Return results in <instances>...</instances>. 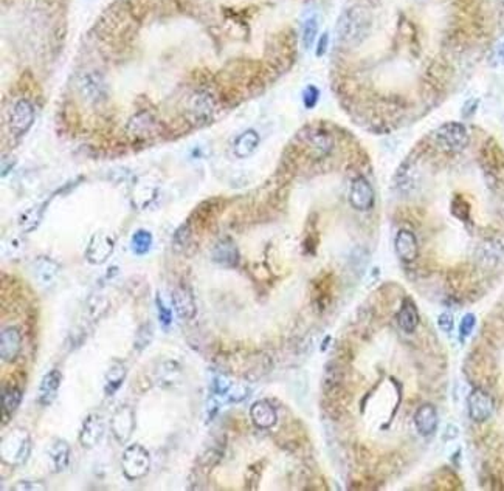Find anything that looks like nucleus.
<instances>
[{
	"label": "nucleus",
	"instance_id": "obj_1",
	"mask_svg": "<svg viewBox=\"0 0 504 491\" xmlns=\"http://www.w3.org/2000/svg\"><path fill=\"white\" fill-rule=\"evenodd\" d=\"M371 20L366 11L360 6H351L344 11L337 24L338 41L346 47H356L370 31Z\"/></svg>",
	"mask_w": 504,
	"mask_h": 491
},
{
	"label": "nucleus",
	"instance_id": "obj_2",
	"mask_svg": "<svg viewBox=\"0 0 504 491\" xmlns=\"http://www.w3.org/2000/svg\"><path fill=\"white\" fill-rule=\"evenodd\" d=\"M431 140L444 152L449 154H458L469 146L470 135L467 127L461 122L449 121L439 126L436 131L431 134Z\"/></svg>",
	"mask_w": 504,
	"mask_h": 491
},
{
	"label": "nucleus",
	"instance_id": "obj_3",
	"mask_svg": "<svg viewBox=\"0 0 504 491\" xmlns=\"http://www.w3.org/2000/svg\"><path fill=\"white\" fill-rule=\"evenodd\" d=\"M31 453V437L24 428H14L10 434L4 437L2 448H0V456L4 464L13 467L24 465L30 457Z\"/></svg>",
	"mask_w": 504,
	"mask_h": 491
},
{
	"label": "nucleus",
	"instance_id": "obj_4",
	"mask_svg": "<svg viewBox=\"0 0 504 491\" xmlns=\"http://www.w3.org/2000/svg\"><path fill=\"white\" fill-rule=\"evenodd\" d=\"M121 468H123V474L129 481L145 478L150 468V456L146 448L139 443L127 446L123 457H121Z\"/></svg>",
	"mask_w": 504,
	"mask_h": 491
},
{
	"label": "nucleus",
	"instance_id": "obj_5",
	"mask_svg": "<svg viewBox=\"0 0 504 491\" xmlns=\"http://www.w3.org/2000/svg\"><path fill=\"white\" fill-rule=\"evenodd\" d=\"M186 117L192 124H205L214 117L216 99L210 92L200 90L190 97L186 101Z\"/></svg>",
	"mask_w": 504,
	"mask_h": 491
},
{
	"label": "nucleus",
	"instance_id": "obj_6",
	"mask_svg": "<svg viewBox=\"0 0 504 491\" xmlns=\"http://www.w3.org/2000/svg\"><path fill=\"white\" fill-rule=\"evenodd\" d=\"M300 141L311 150L315 157H326L334 149V138L321 127H304L298 135Z\"/></svg>",
	"mask_w": 504,
	"mask_h": 491
},
{
	"label": "nucleus",
	"instance_id": "obj_7",
	"mask_svg": "<svg viewBox=\"0 0 504 491\" xmlns=\"http://www.w3.org/2000/svg\"><path fill=\"white\" fill-rule=\"evenodd\" d=\"M34 122V107L28 99H18L10 111V129L16 136L30 131Z\"/></svg>",
	"mask_w": 504,
	"mask_h": 491
},
{
	"label": "nucleus",
	"instance_id": "obj_8",
	"mask_svg": "<svg viewBox=\"0 0 504 491\" xmlns=\"http://www.w3.org/2000/svg\"><path fill=\"white\" fill-rule=\"evenodd\" d=\"M78 90L89 104H101L107 97L104 79L97 71H89L79 78Z\"/></svg>",
	"mask_w": 504,
	"mask_h": 491
},
{
	"label": "nucleus",
	"instance_id": "obj_9",
	"mask_svg": "<svg viewBox=\"0 0 504 491\" xmlns=\"http://www.w3.org/2000/svg\"><path fill=\"white\" fill-rule=\"evenodd\" d=\"M115 248V242L112 236H109L104 231H99V233L93 234L92 239L88 245V250H85V259L90 264H104L107 259L112 256Z\"/></svg>",
	"mask_w": 504,
	"mask_h": 491
},
{
	"label": "nucleus",
	"instance_id": "obj_10",
	"mask_svg": "<svg viewBox=\"0 0 504 491\" xmlns=\"http://www.w3.org/2000/svg\"><path fill=\"white\" fill-rule=\"evenodd\" d=\"M467 408H469V415L473 422H487L493 414V400L486 391L477 387L473 389L469 399H467Z\"/></svg>",
	"mask_w": 504,
	"mask_h": 491
},
{
	"label": "nucleus",
	"instance_id": "obj_11",
	"mask_svg": "<svg viewBox=\"0 0 504 491\" xmlns=\"http://www.w3.org/2000/svg\"><path fill=\"white\" fill-rule=\"evenodd\" d=\"M135 428V414L132 408L121 406L117 411L111 420V431L115 440L120 443H126L131 439Z\"/></svg>",
	"mask_w": 504,
	"mask_h": 491
},
{
	"label": "nucleus",
	"instance_id": "obj_12",
	"mask_svg": "<svg viewBox=\"0 0 504 491\" xmlns=\"http://www.w3.org/2000/svg\"><path fill=\"white\" fill-rule=\"evenodd\" d=\"M374 190L365 177H357L351 185L349 204L357 211H370L374 206Z\"/></svg>",
	"mask_w": 504,
	"mask_h": 491
},
{
	"label": "nucleus",
	"instance_id": "obj_13",
	"mask_svg": "<svg viewBox=\"0 0 504 491\" xmlns=\"http://www.w3.org/2000/svg\"><path fill=\"white\" fill-rule=\"evenodd\" d=\"M394 250L398 257L405 264H412L419 257V243L410 229L399 231L394 241Z\"/></svg>",
	"mask_w": 504,
	"mask_h": 491
},
{
	"label": "nucleus",
	"instance_id": "obj_14",
	"mask_svg": "<svg viewBox=\"0 0 504 491\" xmlns=\"http://www.w3.org/2000/svg\"><path fill=\"white\" fill-rule=\"evenodd\" d=\"M22 349V335L18 327H6L0 335V357L5 363L16 360Z\"/></svg>",
	"mask_w": 504,
	"mask_h": 491
},
{
	"label": "nucleus",
	"instance_id": "obj_15",
	"mask_svg": "<svg viewBox=\"0 0 504 491\" xmlns=\"http://www.w3.org/2000/svg\"><path fill=\"white\" fill-rule=\"evenodd\" d=\"M104 420L101 418V415L90 414L83 423L81 434H79V443L84 448H88V450L97 446L104 436Z\"/></svg>",
	"mask_w": 504,
	"mask_h": 491
},
{
	"label": "nucleus",
	"instance_id": "obj_16",
	"mask_svg": "<svg viewBox=\"0 0 504 491\" xmlns=\"http://www.w3.org/2000/svg\"><path fill=\"white\" fill-rule=\"evenodd\" d=\"M157 120L148 112H139L129 120L127 132L134 138H150L157 134Z\"/></svg>",
	"mask_w": 504,
	"mask_h": 491
},
{
	"label": "nucleus",
	"instance_id": "obj_17",
	"mask_svg": "<svg viewBox=\"0 0 504 491\" xmlns=\"http://www.w3.org/2000/svg\"><path fill=\"white\" fill-rule=\"evenodd\" d=\"M211 259L214 264L222 266H236L239 264V251L230 237H224V239L216 242L211 251Z\"/></svg>",
	"mask_w": 504,
	"mask_h": 491
},
{
	"label": "nucleus",
	"instance_id": "obj_18",
	"mask_svg": "<svg viewBox=\"0 0 504 491\" xmlns=\"http://www.w3.org/2000/svg\"><path fill=\"white\" fill-rule=\"evenodd\" d=\"M172 304L180 320H191L196 315V301L188 287L180 284L172 292Z\"/></svg>",
	"mask_w": 504,
	"mask_h": 491
},
{
	"label": "nucleus",
	"instance_id": "obj_19",
	"mask_svg": "<svg viewBox=\"0 0 504 491\" xmlns=\"http://www.w3.org/2000/svg\"><path fill=\"white\" fill-rule=\"evenodd\" d=\"M61 372L59 371H50L47 372L41 380V385L38 389V401L41 406H50L57 397L61 386Z\"/></svg>",
	"mask_w": 504,
	"mask_h": 491
},
{
	"label": "nucleus",
	"instance_id": "obj_20",
	"mask_svg": "<svg viewBox=\"0 0 504 491\" xmlns=\"http://www.w3.org/2000/svg\"><path fill=\"white\" fill-rule=\"evenodd\" d=\"M438 422H439V417H438L436 408L433 406V404L426 403L416 411L414 426L421 436L427 437V436L433 434L438 428Z\"/></svg>",
	"mask_w": 504,
	"mask_h": 491
},
{
	"label": "nucleus",
	"instance_id": "obj_21",
	"mask_svg": "<svg viewBox=\"0 0 504 491\" xmlns=\"http://www.w3.org/2000/svg\"><path fill=\"white\" fill-rule=\"evenodd\" d=\"M250 417L258 428H261V429L272 428V426H275V423L278 420L275 408H273L267 400H259L251 404Z\"/></svg>",
	"mask_w": 504,
	"mask_h": 491
},
{
	"label": "nucleus",
	"instance_id": "obj_22",
	"mask_svg": "<svg viewBox=\"0 0 504 491\" xmlns=\"http://www.w3.org/2000/svg\"><path fill=\"white\" fill-rule=\"evenodd\" d=\"M70 446L66 440L57 439L50 446L48 450V459H50V467H52L53 473H62L66 471L70 465Z\"/></svg>",
	"mask_w": 504,
	"mask_h": 491
},
{
	"label": "nucleus",
	"instance_id": "obj_23",
	"mask_svg": "<svg viewBox=\"0 0 504 491\" xmlns=\"http://www.w3.org/2000/svg\"><path fill=\"white\" fill-rule=\"evenodd\" d=\"M419 312H417V307L414 306L413 301L405 299L402 302L398 313V324L399 327L407 332V334H413V332L419 326Z\"/></svg>",
	"mask_w": 504,
	"mask_h": 491
},
{
	"label": "nucleus",
	"instance_id": "obj_24",
	"mask_svg": "<svg viewBox=\"0 0 504 491\" xmlns=\"http://www.w3.org/2000/svg\"><path fill=\"white\" fill-rule=\"evenodd\" d=\"M259 146V134L253 129L242 132L233 144V152L237 158H247L255 152Z\"/></svg>",
	"mask_w": 504,
	"mask_h": 491
},
{
	"label": "nucleus",
	"instance_id": "obj_25",
	"mask_svg": "<svg viewBox=\"0 0 504 491\" xmlns=\"http://www.w3.org/2000/svg\"><path fill=\"white\" fill-rule=\"evenodd\" d=\"M59 274V266L55 261L48 257H38L34 262V276L36 279L39 280V284L42 285H48L52 284L53 280L57 278Z\"/></svg>",
	"mask_w": 504,
	"mask_h": 491
},
{
	"label": "nucleus",
	"instance_id": "obj_26",
	"mask_svg": "<svg viewBox=\"0 0 504 491\" xmlns=\"http://www.w3.org/2000/svg\"><path fill=\"white\" fill-rule=\"evenodd\" d=\"M126 375H127V369H126V364L123 363V361H120V360L112 361V364L109 366V369H107V373H106L107 395H112L118 391L121 385H123Z\"/></svg>",
	"mask_w": 504,
	"mask_h": 491
},
{
	"label": "nucleus",
	"instance_id": "obj_27",
	"mask_svg": "<svg viewBox=\"0 0 504 491\" xmlns=\"http://www.w3.org/2000/svg\"><path fill=\"white\" fill-rule=\"evenodd\" d=\"M22 403V391L18 386H6L2 391V417L4 425L6 423V415L11 417Z\"/></svg>",
	"mask_w": 504,
	"mask_h": 491
},
{
	"label": "nucleus",
	"instance_id": "obj_28",
	"mask_svg": "<svg viewBox=\"0 0 504 491\" xmlns=\"http://www.w3.org/2000/svg\"><path fill=\"white\" fill-rule=\"evenodd\" d=\"M155 372L158 383H162L163 386H171L177 381L182 369H180V366L176 363V361H163V363L158 364Z\"/></svg>",
	"mask_w": 504,
	"mask_h": 491
},
{
	"label": "nucleus",
	"instance_id": "obj_29",
	"mask_svg": "<svg viewBox=\"0 0 504 491\" xmlns=\"http://www.w3.org/2000/svg\"><path fill=\"white\" fill-rule=\"evenodd\" d=\"M153 247V234L146 229L135 231L131 241V248L135 255H146V252Z\"/></svg>",
	"mask_w": 504,
	"mask_h": 491
},
{
	"label": "nucleus",
	"instance_id": "obj_30",
	"mask_svg": "<svg viewBox=\"0 0 504 491\" xmlns=\"http://www.w3.org/2000/svg\"><path fill=\"white\" fill-rule=\"evenodd\" d=\"M316 34H318V20H316L315 16H311L304 22V27H302V45H304L306 50L312 48Z\"/></svg>",
	"mask_w": 504,
	"mask_h": 491
},
{
	"label": "nucleus",
	"instance_id": "obj_31",
	"mask_svg": "<svg viewBox=\"0 0 504 491\" xmlns=\"http://www.w3.org/2000/svg\"><path fill=\"white\" fill-rule=\"evenodd\" d=\"M320 99V89L316 85H307L302 92V103L307 107V109H314Z\"/></svg>",
	"mask_w": 504,
	"mask_h": 491
},
{
	"label": "nucleus",
	"instance_id": "obj_32",
	"mask_svg": "<svg viewBox=\"0 0 504 491\" xmlns=\"http://www.w3.org/2000/svg\"><path fill=\"white\" fill-rule=\"evenodd\" d=\"M475 324H477V318H475V315H472V313L464 315V318L461 320V324H459L461 339H465L467 336H470V334L475 329Z\"/></svg>",
	"mask_w": 504,
	"mask_h": 491
},
{
	"label": "nucleus",
	"instance_id": "obj_33",
	"mask_svg": "<svg viewBox=\"0 0 504 491\" xmlns=\"http://www.w3.org/2000/svg\"><path fill=\"white\" fill-rule=\"evenodd\" d=\"M155 306L158 308V321H160L162 326L167 329L171 326V321H172V315H171V310L163 304V301L160 296H157L155 299Z\"/></svg>",
	"mask_w": 504,
	"mask_h": 491
},
{
	"label": "nucleus",
	"instance_id": "obj_34",
	"mask_svg": "<svg viewBox=\"0 0 504 491\" xmlns=\"http://www.w3.org/2000/svg\"><path fill=\"white\" fill-rule=\"evenodd\" d=\"M190 241V229L188 227H182L178 228V231L176 233V237H174V247L176 250H183L186 247V243H188Z\"/></svg>",
	"mask_w": 504,
	"mask_h": 491
},
{
	"label": "nucleus",
	"instance_id": "obj_35",
	"mask_svg": "<svg viewBox=\"0 0 504 491\" xmlns=\"http://www.w3.org/2000/svg\"><path fill=\"white\" fill-rule=\"evenodd\" d=\"M438 326L442 332H445V334H450V332L453 330V327H455L453 315L450 312H444L441 316L438 318Z\"/></svg>",
	"mask_w": 504,
	"mask_h": 491
},
{
	"label": "nucleus",
	"instance_id": "obj_36",
	"mask_svg": "<svg viewBox=\"0 0 504 491\" xmlns=\"http://www.w3.org/2000/svg\"><path fill=\"white\" fill-rule=\"evenodd\" d=\"M47 487L44 485V483H41V482H33V481H20V482H18L16 483V485H14L11 490H14V491H18V490H46Z\"/></svg>",
	"mask_w": 504,
	"mask_h": 491
},
{
	"label": "nucleus",
	"instance_id": "obj_37",
	"mask_svg": "<svg viewBox=\"0 0 504 491\" xmlns=\"http://www.w3.org/2000/svg\"><path fill=\"white\" fill-rule=\"evenodd\" d=\"M328 45H329V34L328 33H323L320 36L318 42H316V50H315V55L321 57L323 55H325L328 52Z\"/></svg>",
	"mask_w": 504,
	"mask_h": 491
},
{
	"label": "nucleus",
	"instance_id": "obj_38",
	"mask_svg": "<svg viewBox=\"0 0 504 491\" xmlns=\"http://www.w3.org/2000/svg\"><path fill=\"white\" fill-rule=\"evenodd\" d=\"M493 64H495V66H501V64H504V41L495 50Z\"/></svg>",
	"mask_w": 504,
	"mask_h": 491
},
{
	"label": "nucleus",
	"instance_id": "obj_39",
	"mask_svg": "<svg viewBox=\"0 0 504 491\" xmlns=\"http://www.w3.org/2000/svg\"><path fill=\"white\" fill-rule=\"evenodd\" d=\"M500 3L503 5V8H504V0H500Z\"/></svg>",
	"mask_w": 504,
	"mask_h": 491
}]
</instances>
